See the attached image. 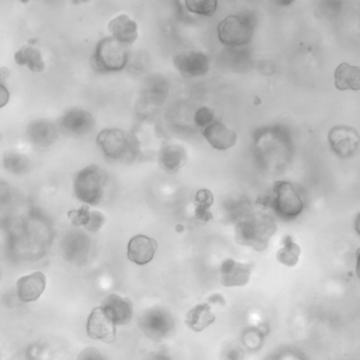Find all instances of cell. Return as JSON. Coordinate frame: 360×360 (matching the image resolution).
I'll use <instances>...</instances> for the list:
<instances>
[{"label": "cell", "mask_w": 360, "mask_h": 360, "mask_svg": "<svg viewBox=\"0 0 360 360\" xmlns=\"http://www.w3.org/2000/svg\"><path fill=\"white\" fill-rule=\"evenodd\" d=\"M277 231V225L271 214L263 210L250 212L236 225V242L240 245L262 252Z\"/></svg>", "instance_id": "1"}, {"label": "cell", "mask_w": 360, "mask_h": 360, "mask_svg": "<svg viewBox=\"0 0 360 360\" xmlns=\"http://www.w3.org/2000/svg\"><path fill=\"white\" fill-rule=\"evenodd\" d=\"M256 22V16L252 13L227 16L219 24V39L223 45L229 47L248 45L252 41Z\"/></svg>", "instance_id": "2"}, {"label": "cell", "mask_w": 360, "mask_h": 360, "mask_svg": "<svg viewBox=\"0 0 360 360\" xmlns=\"http://www.w3.org/2000/svg\"><path fill=\"white\" fill-rule=\"evenodd\" d=\"M106 184V172L98 166H88L75 176V195L88 205H98L104 197Z\"/></svg>", "instance_id": "3"}, {"label": "cell", "mask_w": 360, "mask_h": 360, "mask_svg": "<svg viewBox=\"0 0 360 360\" xmlns=\"http://www.w3.org/2000/svg\"><path fill=\"white\" fill-rule=\"evenodd\" d=\"M128 63V49L113 37H105L96 46L92 65L100 72H117L123 70Z\"/></svg>", "instance_id": "4"}, {"label": "cell", "mask_w": 360, "mask_h": 360, "mask_svg": "<svg viewBox=\"0 0 360 360\" xmlns=\"http://www.w3.org/2000/svg\"><path fill=\"white\" fill-rule=\"evenodd\" d=\"M271 208L278 217L284 220H294L304 208V203L292 183L278 181L274 184Z\"/></svg>", "instance_id": "5"}, {"label": "cell", "mask_w": 360, "mask_h": 360, "mask_svg": "<svg viewBox=\"0 0 360 360\" xmlns=\"http://www.w3.org/2000/svg\"><path fill=\"white\" fill-rule=\"evenodd\" d=\"M136 141L134 136L124 130L109 128L98 134L96 144L108 159L122 160L134 155Z\"/></svg>", "instance_id": "6"}, {"label": "cell", "mask_w": 360, "mask_h": 360, "mask_svg": "<svg viewBox=\"0 0 360 360\" xmlns=\"http://www.w3.org/2000/svg\"><path fill=\"white\" fill-rule=\"evenodd\" d=\"M141 330L149 338L160 340L165 338L174 328L172 314L163 307H151L141 316Z\"/></svg>", "instance_id": "7"}, {"label": "cell", "mask_w": 360, "mask_h": 360, "mask_svg": "<svg viewBox=\"0 0 360 360\" xmlns=\"http://www.w3.org/2000/svg\"><path fill=\"white\" fill-rule=\"evenodd\" d=\"M328 142L333 153L340 159H349L357 153L359 147V134L349 126H335L328 132Z\"/></svg>", "instance_id": "8"}, {"label": "cell", "mask_w": 360, "mask_h": 360, "mask_svg": "<svg viewBox=\"0 0 360 360\" xmlns=\"http://www.w3.org/2000/svg\"><path fill=\"white\" fill-rule=\"evenodd\" d=\"M100 307L115 326H125L131 321L134 304L126 297L109 295L103 300Z\"/></svg>", "instance_id": "9"}, {"label": "cell", "mask_w": 360, "mask_h": 360, "mask_svg": "<svg viewBox=\"0 0 360 360\" xmlns=\"http://www.w3.org/2000/svg\"><path fill=\"white\" fill-rule=\"evenodd\" d=\"M174 64L179 72L186 79L202 77L210 70L207 56L199 51H187L178 54L174 58Z\"/></svg>", "instance_id": "10"}, {"label": "cell", "mask_w": 360, "mask_h": 360, "mask_svg": "<svg viewBox=\"0 0 360 360\" xmlns=\"http://www.w3.org/2000/svg\"><path fill=\"white\" fill-rule=\"evenodd\" d=\"M254 265L238 262L233 259L223 261L220 269L221 284L225 288L244 286L250 281Z\"/></svg>", "instance_id": "11"}, {"label": "cell", "mask_w": 360, "mask_h": 360, "mask_svg": "<svg viewBox=\"0 0 360 360\" xmlns=\"http://www.w3.org/2000/svg\"><path fill=\"white\" fill-rule=\"evenodd\" d=\"M96 120L84 109L73 108L67 111L60 120V129L73 136H83L94 129Z\"/></svg>", "instance_id": "12"}, {"label": "cell", "mask_w": 360, "mask_h": 360, "mask_svg": "<svg viewBox=\"0 0 360 360\" xmlns=\"http://www.w3.org/2000/svg\"><path fill=\"white\" fill-rule=\"evenodd\" d=\"M157 250L158 243L155 239L145 235H136L128 243V259L138 265L148 264Z\"/></svg>", "instance_id": "13"}, {"label": "cell", "mask_w": 360, "mask_h": 360, "mask_svg": "<svg viewBox=\"0 0 360 360\" xmlns=\"http://www.w3.org/2000/svg\"><path fill=\"white\" fill-rule=\"evenodd\" d=\"M87 334L98 340L110 341L115 338V326L110 319L103 313L101 307L92 309L87 320Z\"/></svg>", "instance_id": "14"}, {"label": "cell", "mask_w": 360, "mask_h": 360, "mask_svg": "<svg viewBox=\"0 0 360 360\" xmlns=\"http://www.w3.org/2000/svg\"><path fill=\"white\" fill-rule=\"evenodd\" d=\"M46 284H47V279L45 274L41 271H35L30 275L20 278L16 283L18 298L22 302L37 301L45 292Z\"/></svg>", "instance_id": "15"}, {"label": "cell", "mask_w": 360, "mask_h": 360, "mask_svg": "<svg viewBox=\"0 0 360 360\" xmlns=\"http://www.w3.org/2000/svg\"><path fill=\"white\" fill-rule=\"evenodd\" d=\"M203 136L217 150H227L237 143V134L220 121H214L203 129Z\"/></svg>", "instance_id": "16"}, {"label": "cell", "mask_w": 360, "mask_h": 360, "mask_svg": "<svg viewBox=\"0 0 360 360\" xmlns=\"http://www.w3.org/2000/svg\"><path fill=\"white\" fill-rule=\"evenodd\" d=\"M111 37L123 44L124 46H130L138 39V25L129 16L120 15L113 18L108 26Z\"/></svg>", "instance_id": "17"}, {"label": "cell", "mask_w": 360, "mask_h": 360, "mask_svg": "<svg viewBox=\"0 0 360 360\" xmlns=\"http://www.w3.org/2000/svg\"><path fill=\"white\" fill-rule=\"evenodd\" d=\"M186 161V151L180 145H166L160 153V166L168 174H176L181 168L184 167Z\"/></svg>", "instance_id": "18"}, {"label": "cell", "mask_w": 360, "mask_h": 360, "mask_svg": "<svg viewBox=\"0 0 360 360\" xmlns=\"http://www.w3.org/2000/svg\"><path fill=\"white\" fill-rule=\"evenodd\" d=\"M58 132L56 126L46 120L33 122L28 127V136L31 142L41 147L51 145L58 138Z\"/></svg>", "instance_id": "19"}, {"label": "cell", "mask_w": 360, "mask_h": 360, "mask_svg": "<svg viewBox=\"0 0 360 360\" xmlns=\"http://www.w3.org/2000/svg\"><path fill=\"white\" fill-rule=\"evenodd\" d=\"M216 321V315L208 303H200L187 313L185 323L195 332H202Z\"/></svg>", "instance_id": "20"}, {"label": "cell", "mask_w": 360, "mask_h": 360, "mask_svg": "<svg viewBox=\"0 0 360 360\" xmlns=\"http://www.w3.org/2000/svg\"><path fill=\"white\" fill-rule=\"evenodd\" d=\"M335 86L341 91L345 90H354L358 91L360 89V68L352 66L347 63L339 65L335 71Z\"/></svg>", "instance_id": "21"}, {"label": "cell", "mask_w": 360, "mask_h": 360, "mask_svg": "<svg viewBox=\"0 0 360 360\" xmlns=\"http://www.w3.org/2000/svg\"><path fill=\"white\" fill-rule=\"evenodd\" d=\"M14 58L16 64L28 67L29 70L32 72L41 73L46 69L45 60L41 51L33 46L26 45L20 48Z\"/></svg>", "instance_id": "22"}, {"label": "cell", "mask_w": 360, "mask_h": 360, "mask_svg": "<svg viewBox=\"0 0 360 360\" xmlns=\"http://www.w3.org/2000/svg\"><path fill=\"white\" fill-rule=\"evenodd\" d=\"M283 243V248L278 250L276 258H277L278 262L285 265V266H295V265L298 263L299 257H300V248L292 241L290 236H288V237L284 239Z\"/></svg>", "instance_id": "23"}, {"label": "cell", "mask_w": 360, "mask_h": 360, "mask_svg": "<svg viewBox=\"0 0 360 360\" xmlns=\"http://www.w3.org/2000/svg\"><path fill=\"white\" fill-rule=\"evenodd\" d=\"M214 203V195L208 189H201L195 195V217L198 220L207 222L212 218L210 206Z\"/></svg>", "instance_id": "24"}, {"label": "cell", "mask_w": 360, "mask_h": 360, "mask_svg": "<svg viewBox=\"0 0 360 360\" xmlns=\"http://www.w3.org/2000/svg\"><path fill=\"white\" fill-rule=\"evenodd\" d=\"M186 7L189 11L198 15L212 16L218 9L217 0H187Z\"/></svg>", "instance_id": "25"}, {"label": "cell", "mask_w": 360, "mask_h": 360, "mask_svg": "<svg viewBox=\"0 0 360 360\" xmlns=\"http://www.w3.org/2000/svg\"><path fill=\"white\" fill-rule=\"evenodd\" d=\"M5 166L10 172L18 174V172H24L26 169L28 161L26 158L18 155V153H9L5 157Z\"/></svg>", "instance_id": "26"}, {"label": "cell", "mask_w": 360, "mask_h": 360, "mask_svg": "<svg viewBox=\"0 0 360 360\" xmlns=\"http://www.w3.org/2000/svg\"><path fill=\"white\" fill-rule=\"evenodd\" d=\"M68 217L70 218L72 224L75 225V226L86 227L88 223H89L91 212H90L89 206L84 205L79 210H71L68 214Z\"/></svg>", "instance_id": "27"}, {"label": "cell", "mask_w": 360, "mask_h": 360, "mask_svg": "<svg viewBox=\"0 0 360 360\" xmlns=\"http://www.w3.org/2000/svg\"><path fill=\"white\" fill-rule=\"evenodd\" d=\"M214 121V115L208 107H201L195 112V123L198 127L206 128Z\"/></svg>", "instance_id": "28"}, {"label": "cell", "mask_w": 360, "mask_h": 360, "mask_svg": "<svg viewBox=\"0 0 360 360\" xmlns=\"http://www.w3.org/2000/svg\"><path fill=\"white\" fill-rule=\"evenodd\" d=\"M104 216L100 212H91L89 223L85 229L90 231H98L104 225Z\"/></svg>", "instance_id": "29"}, {"label": "cell", "mask_w": 360, "mask_h": 360, "mask_svg": "<svg viewBox=\"0 0 360 360\" xmlns=\"http://www.w3.org/2000/svg\"><path fill=\"white\" fill-rule=\"evenodd\" d=\"M77 360H105L102 354L94 347H88L82 352Z\"/></svg>", "instance_id": "30"}, {"label": "cell", "mask_w": 360, "mask_h": 360, "mask_svg": "<svg viewBox=\"0 0 360 360\" xmlns=\"http://www.w3.org/2000/svg\"><path fill=\"white\" fill-rule=\"evenodd\" d=\"M10 101V94L9 90L3 85V84H0V108H3L6 105L9 103Z\"/></svg>", "instance_id": "31"}, {"label": "cell", "mask_w": 360, "mask_h": 360, "mask_svg": "<svg viewBox=\"0 0 360 360\" xmlns=\"http://www.w3.org/2000/svg\"><path fill=\"white\" fill-rule=\"evenodd\" d=\"M153 360H172L169 357L165 355H159L157 357L153 358Z\"/></svg>", "instance_id": "32"}]
</instances>
